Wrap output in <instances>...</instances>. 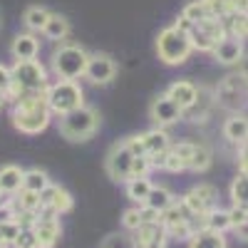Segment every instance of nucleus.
Here are the masks:
<instances>
[{"mask_svg": "<svg viewBox=\"0 0 248 248\" xmlns=\"http://www.w3.org/2000/svg\"><path fill=\"white\" fill-rule=\"evenodd\" d=\"M50 105L47 90L25 92L13 102V127L23 134H40L50 124Z\"/></svg>", "mask_w": 248, "mask_h": 248, "instance_id": "f257e3e1", "label": "nucleus"}, {"mask_svg": "<svg viewBox=\"0 0 248 248\" xmlns=\"http://www.w3.org/2000/svg\"><path fill=\"white\" fill-rule=\"evenodd\" d=\"M10 87L5 90V99H17L25 92H40L47 90V72L37 60H15V65L10 70Z\"/></svg>", "mask_w": 248, "mask_h": 248, "instance_id": "f03ea898", "label": "nucleus"}, {"mask_svg": "<svg viewBox=\"0 0 248 248\" xmlns=\"http://www.w3.org/2000/svg\"><path fill=\"white\" fill-rule=\"evenodd\" d=\"M57 129L67 141H87L99 129V112L94 107L82 105L67 114H60Z\"/></svg>", "mask_w": 248, "mask_h": 248, "instance_id": "7ed1b4c3", "label": "nucleus"}, {"mask_svg": "<svg viewBox=\"0 0 248 248\" xmlns=\"http://www.w3.org/2000/svg\"><path fill=\"white\" fill-rule=\"evenodd\" d=\"M191 52H194V45H191L189 32L179 30L176 25L164 28L156 35V55L164 65H184Z\"/></svg>", "mask_w": 248, "mask_h": 248, "instance_id": "20e7f679", "label": "nucleus"}, {"mask_svg": "<svg viewBox=\"0 0 248 248\" xmlns=\"http://www.w3.org/2000/svg\"><path fill=\"white\" fill-rule=\"evenodd\" d=\"M87 60H90V55H87V50L82 45L65 43V45H60L52 52L50 65H52V72L60 79H79V77H85Z\"/></svg>", "mask_w": 248, "mask_h": 248, "instance_id": "39448f33", "label": "nucleus"}, {"mask_svg": "<svg viewBox=\"0 0 248 248\" xmlns=\"http://www.w3.org/2000/svg\"><path fill=\"white\" fill-rule=\"evenodd\" d=\"M47 105L55 114H67L85 105V92L77 79H57L55 85H47Z\"/></svg>", "mask_w": 248, "mask_h": 248, "instance_id": "423d86ee", "label": "nucleus"}, {"mask_svg": "<svg viewBox=\"0 0 248 248\" xmlns=\"http://www.w3.org/2000/svg\"><path fill=\"white\" fill-rule=\"evenodd\" d=\"M216 102L226 109L241 112L248 105V72H233L216 87Z\"/></svg>", "mask_w": 248, "mask_h": 248, "instance_id": "0eeeda50", "label": "nucleus"}, {"mask_svg": "<svg viewBox=\"0 0 248 248\" xmlns=\"http://www.w3.org/2000/svg\"><path fill=\"white\" fill-rule=\"evenodd\" d=\"M134 156H137V154L129 149L127 139L117 141L114 147L109 149L107 161H105V169H107L109 179L117 181V184H127V181L132 179V161H134Z\"/></svg>", "mask_w": 248, "mask_h": 248, "instance_id": "6e6552de", "label": "nucleus"}, {"mask_svg": "<svg viewBox=\"0 0 248 248\" xmlns=\"http://www.w3.org/2000/svg\"><path fill=\"white\" fill-rule=\"evenodd\" d=\"M223 35H229V32H226V23L221 17H209L203 23H196L189 32L194 50H201V52H211Z\"/></svg>", "mask_w": 248, "mask_h": 248, "instance_id": "1a4fd4ad", "label": "nucleus"}, {"mask_svg": "<svg viewBox=\"0 0 248 248\" xmlns=\"http://www.w3.org/2000/svg\"><path fill=\"white\" fill-rule=\"evenodd\" d=\"M181 201L194 218H203L211 209H216V189L209 184H199L191 191H186Z\"/></svg>", "mask_w": 248, "mask_h": 248, "instance_id": "9d476101", "label": "nucleus"}, {"mask_svg": "<svg viewBox=\"0 0 248 248\" xmlns=\"http://www.w3.org/2000/svg\"><path fill=\"white\" fill-rule=\"evenodd\" d=\"M149 119L156 124V127H171V124L181 122L184 119V109L176 105V102H171L167 94H159L152 99L149 105Z\"/></svg>", "mask_w": 248, "mask_h": 248, "instance_id": "9b49d317", "label": "nucleus"}, {"mask_svg": "<svg viewBox=\"0 0 248 248\" xmlns=\"http://www.w3.org/2000/svg\"><path fill=\"white\" fill-rule=\"evenodd\" d=\"M85 77L92 82V85H109V82L117 77V62L109 55H105V52L90 55Z\"/></svg>", "mask_w": 248, "mask_h": 248, "instance_id": "f8f14e48", "label": "nucleus"}, {"mask_svg": "<svg viewBox=\"0 0 248 248\" xmlns=\"http://www.w3.org/2000/svg\"><path fill=\"white\" fill-rule=\"evenodd\" d=\"M32 231H35V236H37L40 248H52V246L60 241L62 226H60V221H57V216H55V214L43 211V214L37 216V221L32 223Z\"/></svg>", "mask_w": 248, "mask_h": 248, "instance_id": "ddd939ff", "label": "nucleus"}, {"mask_svg": "<svg viewBox=\"0 0 248 248\" xmlns=\"http://www.w3.org/2000/svg\"><path fill=\"white\" fill-rule=\"evenodd\" d=\"M211 52H214V60L218 62V65H238V62L243 60L246 47H243V40L241 37L223 35Z\"/></svg>", "mask_w": 248, "mask_h": 248, "instance_id": "4468645a", "label": "nucleus"}, {"mask_svg": "<svg viewBox=\"0 0 248 248\" xmlns=\"http://www.w3.org/2000/svg\"><path fill=\"white\" fill-rule=\"evenodd\" d=\"M167 229H164L161 221H154V223H141L139 229L134 231L132 241H134V248H164L167 243Z\"/></svg>", "mask_w": 248, "mask_h": 248, "instance_id": "2eb2a0df", "label": "nucleus"}, {"mask_svg": "<svg viewBox=\"0 0 248 248\" xmlns=\"http://www.w3.org/2000/svg\"><path fill=\"white\" fill-rule=\"evenodd\" d=\"M40 199H43V209L50 211V214H55V216L72 211V206H75L70 191H65L62 186H55V184H50L47 189L40 194Z\"/></svg>", "mask_w": 248, "mask_h": 248, "instance_id": "dca6fc26", "label": "nucleus"}, {"mask_svg": "<svg viewBox=\"0 0 248 248\" xmlns=\"http://www.w3.org/2000/svg\"><path fill=\"white\" fill-rule=\"evenodd\" d=\"M171 102H176V105L186 112V109H191L196 102H199V87L194 85V82H186V79H179L174 82V85L164 92Z\"/></svg>", "mask_w": 248, "mask_h": 248, "instance_id": "f3484780", "label": "nucleus"}, {"mask_svg": "<svg viewBox=\"0 0 248 248\" xmlns=\"http://www.w3.org/2000/svg\"><path fill=\"white\" fill-rule=\"evenodd\" d=\"M139 141H141V152L147 154V156H156V154L167 152L171 147V139H169L167 129H161V127L139 134Z\"/></svg>", "mask_w": 248, "mask_h": 248, "instance_id": "a211bd4d", "label": "nucleus"}, {"mask_svg": "<svg viewBox=\"0 0 248 248\" xmlns=\"http://www.w3.org/2000/svg\"><path fill=\"white\" fill-rule=\"evenodd\" d=\"M223 137L233 144H246L248 141V117L243 112H233L223 122Z\"/></svg>", "mask_w": 248, "mask_h": 248, "instance_id": "6ab92c4d", "label": "nucleus"}, {"mask_svg": "<svg viewBox=\"0 0 248 248\" xmlns=\"http://www.w3.org/2000/svg\"><path fill=\"white\" fill-rule=\"evenodd\" d=\"M10 52H13L15 60H35L37 52H40V40L35 35H30V32H20L13 40Z\"/></svg>", "mask_w": 248, "mask_h": 248, "instance_id": "aec40b11", "label": "nucleus"}, {"mask_svg": "<svg viewBox=\"0 0 248 248\" xmlns=\"http://www.w3.org/2000/svg\"><path fill=\"white\" fill-rule=\"evenodd\" d=\"M23 176L25 171L15 167V164H8V167L0 169V189H3V194H17L23 189Z\"/></svg>", "mask_w": 248, "mask_h": 248, "instance_id": "412c9836", "label": "nucleus"}, {"mask_svg": "<svg viewBox=\"0 0 248 248\" xmlns=\"http://www.w3.org/2000/svg\"><path fill=\"white\" fill-rule=\"evenodd\" d=\"M43 35L47 40H55V43H62L67 35H70V20L65 15H57V13H50V20L43 28Z\"/></svg>", "mask_w": 248, "mask_h": 248, "instance_id": "4be33fe9", "label": "nucleus"}, {"mask_svg": "<svg viewBox=\"0 0 248 248\" xmlns=\"http://www.w3.org/2000/svg\"><path fill=\"white\" fill-rule=\"evenodd\" d=\"M189 248H226V238L211 229H199L189 238Z\"/></svg>", "mask_w": 248, "mask_h": 248, "instance_id": "5701e85b", "label": "nucleus"}, {"mask_svg": "<svg viewBox=\"0 0 248 248\" xmlns=\"http://www.w3.org/2000/svg\"><path fill=\"white\" fill-rule=\"evenodd\" d=\"M13 209L17 211H28V214H43V199H40L37 191H28V189H20V196L13 199Z\"/></svg>", "mask_w": 248, "mask_h": 248, "instance_id": "b1692460", "label": "nucleus"}, {"mask_svg": "<svg viewBox=\"0 0 248 248\" xmlns=\"http://www.w3.org/2000/svg\"><path fill=\"white\" fill-rule=\"evenodd\" d=\"M174 201H176V199L171 196L169 189H164V186H152V191H149L147 201H144L141 206H149V209H154V211L161 214V211H167Z\"/></svg>", "mask_w": 248, "mask_h": 248, "instance_id": "393cba45", "label": "nucleus"}, {"mask_svg": "<svg viewBox=\"0 0 248 248\" xmlns=\"http://www.w3.org/2000/svg\"><path fill=\"white\" fill-rule=\"evenodd\" d=\"M201 221H203V229H211V231H216V233H223V231L231 229V216H229V211L218 209V206H216V209H211Z\"/></svg>", "mask_w": 248, "mask_h": 248, "instance_id": "a878e982", "label": "nucleus"}, {"mask_svg": "<svg viewBox=\"0 0 248 248\" xmlns=\"http://www.w3.org/2000/svg\"><path fill=\"white\" fill-rule=\"evenodd\" d=\"M149 191H152V181H149L147 176H132V179L127 181V196H129L132 201H137V203L147 201Z\"/></svg>", "mask_w": 248, "mask_h": 248, "instance_id": "bb28decb", "label": "nucleus"}, {"mask_svg": "<svg viewBox=\"0 0 248 248\" xmlns=\"http://www.w3.org/2000/svg\"><path fill=\"white\" fill-rule=\"evenodd\" d=\"M23 20H25V25H28V30H32V32H43L45 23H47V20H50V10H45V8H40V5H32V8H28V10H25Z\"/></svg>", "mask_w": 248, "mask_h": 248, "instance_id": "cd10ccee", "label": "nucleus"}, {"mask_svg": "<svg viewBox=\"0 0 248 248\" xmlns=\"http://www.w3.org/2000/svg\"><path fill=\"white\" fill-rule=\"evenodd\" d=\"M189 218H194V216H191L189 209L184 206V201H174L167 211H161L164 229H167V226H174V223H181V221H189Z\"/></svg>", "mask_w": 248, "mask_h": 248, "instance_id": "c85d7f7f", "label": "nucleus"}, {"mask_svg": "<svg viewBox=\"0 0 248 248\" xmlns=\"http://www.w3.org/2000/svg\"><path fill=\"white\" fill-rule=\"evenodd\" d=\"M47 186H50V179H47V174H45L43 169H30V171H25V176H23V189L43 194Z\"/></svg>", "mask_w": 248, "mask_h": 248, "instance_id": "c756f323", "label": "nucleus"}, {"mask_svg": "<svg viewBox=\"0 0 248 248\" xmlns=\"http://www.w3.org/2000/svg\"><path fill=\"white\" fill-rule=\"evenodd\" d=\"M211 149L206 147V144H196V149H194V156H191V164H189V171H206L211 167Z\"/></svg>", "mask_w": 248, "mask_h": 248, "instance_id": "7c9ffc66", "label": "nucleus"}, {"mask_svg": "<svg viewBox=\"0 0 248 248\" xmlns=\"http://www.w3.org/2000/svg\"><path fill=\"white\" fill-rule=\"evenodd\" d=\"M20 229H23V226L17 223L15 216L0 221V248H3V246H13L15 238H17V233H20Z\"/></svg>", "mask_w": 248, "mask_h": 248, "instance_id": "2f4dec72", "label": "nucleus"}, {"mask_svg": "<svg viewBox=\"0 0 248 248\" xmlns=\"http://www.w3.org/2000/svg\"><path fill=\"white\" fill-rule=\"evenodd\" d=\"M231 199L238 206H248V174H241L231 181Z\"/></svg>", "mask_w": 248, "mask_h": 248, "instance_id": "473e14b6", "label": "nucleus"}, {"mask_svg": "<svg viewBox=\"0 0 248 248\" xmlns=\"http://www.w3.org/2000/svg\"><path fill=\"white\" fill-rule=\"evenodd\" d=\"M181 15H184L186 20H191L194 25H196V23H203V20H209V17H211L209 10H206V5H203V0H191V3L184 8Z\"/></svg>", "mask_w": 248, "mask_h": 248, "instance_id": "72a5a7b5", "label": "nucleus"}, {"mask_svg": "<svg viewBox=\"0 0 248 248\" xmlns=\"http://www.w3.org/2000/svg\"><path fill=\"white\" fill-rule=\"evenodd\" d=\"M194 226H191V218L189 221H181V223H174V226H167V236L169 238H179V241H189L194 236Z\"/></svg>", "mask_w": 248, "mask_h": 248, "instance_id": "f704fd0d", "label": "nucleus"}, {"mask_svg": "<svg viewBox=\"0 0 248 248\" xmlns=\"http://www.w3.org/2000/svg\"><path fill=\"white\" fill-rule=\"evenodd\" d=\"M13 248H40L35 231H32V229H20V233H17Z\"/></svg>", "mask_w": 248, "mask_h": 248, "instance_id": "c9c22d12", "label": "nucleus"}, {"mask_svg": "<svg viewBox=\"0 0 248 248\" xmlns=\"http://www.w3.org/2000/svg\"><path fill=\"white\" fill-rule=\"evenodd\" d=\"M176 154H179V159L184 161V167L189 169V164H191V156H194V149H196V141H179V144H174L171 147Z\"/></svg>", "mask_w": 248, "mask_h": 248, "instance_id": "e433bc0d", "label": "nucleus"}, {"mask_svg": "<svg viewBox=\"0 0 248 248\" xmlns=\"http://www.w3.org/2000/svg\"><path fill=\"white\" fill-rule=\"evenodd\" d=\"M152 171V159L147 154H139L132 161V176H147Z\"/></svg>", "mask_w": 248, "mask_h": 248, "instance_id": "4c0bfd02", "label": "nucleus"}, {"mask_svg": "<svg viewBox=\"0 0 248 248\" xmlns=\"http://www.w3.org/2000/svg\"><path fill=\"white\" fill-rule=\"evenodd\" d=\"M122 226L124 229H129V231H137L139 226H141V216H139V209H127L122 216Z\"/></svg>", "mask_w": 248, "mask_h": 248, "instance_id": "58836bf2", "label": "nucleus"}, {"mask_svg": "<svg viewBox=\"0 0 248 248\" xmlns=\"http://www.w3.org/2000/svg\"><path fill=\"white\" fill-rule=\"evenodd\" d=\"M229 216H231V229H236V226H241V223L248 221V206L233 203V209H229Z\"/></svg>", "mask_w": 248, "mask_h": 248, "instance_id": "ea45409f", "label": "nucleus"}, {"mask_svg": "<svg viewBox=\"0 0 248 248\" xmlns=\"http://www.w3.org/2000/svg\"><path fill=\"white\" fill-rule=\"evenodd\" d=\"M139 216H141V223H154V221H161V214L149 209V206H141L139 209Z\"/></svg>", "mask_w": 248, "mask_h": 248, "instance_id": "a19ab883", "label": "nucleus"}, {"mask_svg": "<svg viewBox=\"0 0 248 248\" xmlns=\"http://www.w3.org/2000/svg\"><path fill=\"white\" fill-rule=\"evenodd\" d=\"M238 169L241 174H248V141L241 144V154H238Z\"/></svg>", "mask_w": 248, "mask_h": 248, "instance_id": "79ce46f5", "label": "nucleus"}, {"mask_svg": "<svg viewBox=\"0 0 248 248\" xmlns=\"http://www.w3.org/2000/svg\"><path fill=\"white\" fill-rule=\"evenodd\" d=\"M10 82H13L10 70H8L5 65H0V92H3V94H5V90L10 87Z\"/></svg>", "mask_w": 248, "mask_h": 248, "instance_id": "37998d69", "label": "nucleus"}, {"mask_svg": "<svg viewBox=\"0 0 248 248\" xmlns=\"http://www.w3.org/2000/svg\"><path fill=\"white\" fill-rule=\"evenodd\" d=\"M233 231L238 233V238H241V241H248V221H246V223H241V226H236Z\"/></svg>", "mask_w": 248, "mask_h": 248, "instance_id": "c03bdc74", "label": "nucleus"}, {"mask_svg": "<svg viewBox=\"0 0 248 248\" xmlns=\"http://www.w3.org/2000/svg\"><path fill=\"white\" fill-rule=\"evenodd\" d=\"M3 102H5V94H3V92H0V107H3Z\"/></svg>", "mask_w": 248, "mask_h": 248, "instance_id": "a18cd8bd", "label": "nucleus"}, {"mask_svg": "<svg viewBox=\"0 0 248 248\" xmlns=\"http://www.w3.org/2000/svg\"><path fill=\"white\" fill-rule=\"evenodd\" d=\"M0 199H3V189H0Z\"/></svg>", "mask_w": 248, "mask_h": 248, "instance_id": "49530a36", "label": "nucleus"}]
</instances>
